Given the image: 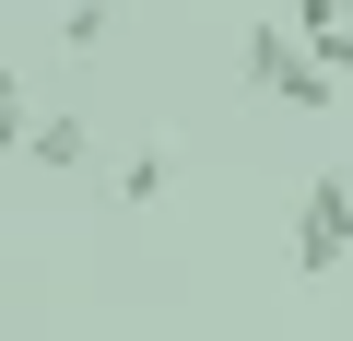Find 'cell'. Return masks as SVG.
I'll use <instances>...</instances> for the list:
<instances>
[{
  "label": "cell",
  "mask_w": 353,
  "mask_h": 341,
  "mask_svg": "<svg viewBox=\"0 0 353 341\" xmlns=\"http://www.w3.org/2000/svg\"><path fill=\"white\" fill-rule=\"evenodd\" d=\"M248 83H259V94H283V106H330V94H341L294 24H248Z\"/></svg>",
  "instance_id": "1"
},
{
  "label": "cell",
  "mask_w": 353,
  "mask_h": 341,
  "mask_svg": "<svg viewBox=\"0 0 353 341\" xmlns=\"http://www.w3.org/2000/svg\"><path fill=\"white\" fill-rule=\"evenodd\" d=\"M353 259V177H306L294 200V271H341Z\"/></svg>",
  "instance_id": "2"
},
{
  "label": "cell",
  "mask_w": 353,
  "mask_h": 341,
  "mask_svg": "<svg viewBox=\"0 0 353 341\" xmlns=\"http://www.w3.org/2000/svg\"><path fill=\"white\" fill-rule=\"evenodd\" d=\"M24 153H36V165H83V153H94V130H83V118H36V141H24Z\"/></svg>",
  "instance_id": "3"
},
{
  "label": "cell",
  "mask_w": 353,
  "mask_h": 341,
  "mask_svg": "<svg viewBox=\"0 0 353 341\" xmlns=\"http://www.w3.org/2000/svg\"><path fill=\"white\" fill-rule=\"evenodd\" d=\"M36 141V118H24V71H12V48H0V153H24Z\"/></svg>",
  "instance_id": "4"
},
{
  "label": "cell",
  "mask_w": 353,
  "mask_h": 341,
  "mask_svg": "<svg viewBox=\"0 0 353 341\" xmlns=\"http://www.w3.org/2000/svg\"><path fill=\"white\" fill-rule=\"evenodd\" d=\"M118 200H165V141H141V153L118 165Z\"/></svg>",
  "instance_id": "5"
},
{
  "label": "cell",
  "mask_w": 353,
  "mask_h": 341,
  "mask_svg": "<svg viewBox=\"0 0 353 341\" xmlns=\"http://www.w3.org/2000/svg\"><path fill=\"white\" fill-rule=\"evenodd\" d=\"M283 24H294V36H330V24H353V0H294Z\"/></svg>",
  "instance_id": "6"
},
{
  "label": "cell",
  "mask_w": 353,
  "mask_h": 341,
  "mask_svg": "<svg viewBox=\"0 0 353 341\" xmlns=\"http://www.w3.org/2000/svg\"><path fill=\"white\" fill-rule=\"evenodd\" d=\"M306 48H318V71H330V83H353V24H330V36H306Z\"/></svg>",
  "instance_id": "7"
}]
</instances>
